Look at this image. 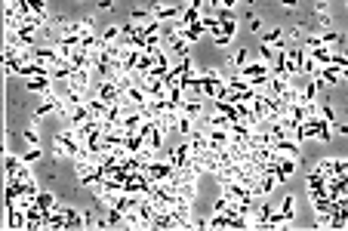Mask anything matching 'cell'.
<instances>
[{
	"mask_svg": "<svg viewBox=\"0 0 348 231\" xmlns=\"http://www.w3.org/2000/svg\"><path fill=\"white\" fill-rule=\"evenodd\" d=\"M247 19H250V31H262V19H259L256 13H250Z\"/></svg>",
	"mask_w": 348,
	"mask_h": 231,
	"instance_id": "obj_12",
	"label": "cell"
},
{
	"mask_svg": "<svg viewBox=\"0 0 348 231\" xmlns=\"http://www.w3.org/2000/svg\"><path fill=\"white\" fill-rule=\"evenodd\" d=\"M7 231H13V228H7Z\"/></svg>",
	"mask_w": 348,
	"mask_h": 231,
	"instance_id": "obj_14",
	"label": "cell"
},
{
	"mask_svg": "<svg viewBox=\"0 0 348 231\" xmlns=\"http://www.w3.org/2000/svg\"><path fill=\"white\" fill-rule=\"evenodd\" d=\"M25 87H28V90H31V93H41V96H44V93H47V90H53V84H50V81H47V77H34V81H28V84H25Z\"/></svg>",
	"mask_w": 348,
	"mask_h": 231,
	"instance_id": "obj_9",
	"label": "cell"
},
{
	"mask_svg": "<svg viewBox=\"0 0 348 231\" xmlns=\"http://www.w3.org/2000/svg\"><path fill=\"white\" fill-rule=\"evenodd\" d=\"M272 154H278V158H296V161H302V145H296V142H290V139H281V142L272 145Z\"/></svg>",
	"mask_w": 348,
	"mask_h": 231,
	"instance_id": "obj_3",
	"label": "cell"
},
{
	"mask_svg": "<svg viewBox=\"0 0 348 231\" xmlns=\"http://www.w3.org/2000/svg\"><path fill=\"white\" fill-rule=\"evenodd\" d=\"M22 139H25L31 148H37V145H41V133H37V121L25 124V130H22Z\"/></svg>",
	"mask_w": 348,
	"mask_h": 231,
	"instance_id": "obj_8",
	"label": "cell"
},
{
	"mask_svg": "<svg viewBox=\"0 0 348 231\" xmlns=\"http://www.w3.org/2000/svg\"><path fill=\"white\" fill-rule=\"evenodd\" d=\"M262 47H275V53H281V50H287V37H284V31L281 28H272V31H265L262 34V41H259Z\"/></svg>",
	"mask_w": 348,
	"mask_h": 231,
	"instance_id": "obj_4",
	"label": "cell"
},
{
	"mask_svg": "<svg viewBox=\"0 0 348 231\" xmlns=\"http://www.w3.org/2000/svg\"><path fill=\"white\" fill-rule=\"evenodd\" d=\"M250 62H253L250 47H238V50H235V56L228 59V71H235V74H238V71H241L244 65H250Z\"/></svg>",
	"mask_w": 348,
	"mask_h": 231,
	"instance_id": "obj_5",
	"label": "cell"
},
{
	"mask_svg": "<svg viewBox=\"0 0 348 231\" xmlns=\"http://www.w3.org/2000/svg\"><path fill=\"white\" fill-rule=\"evenodd\" d=\"M41 158H44V148H41V145H37V148H28V151L22 154V158H19V161H22L25 167H31V164H37V161H41Z\"/></svg>",
	"mask_w": 348,
	"mask_h": 231,
	"instance_id": "obj_10",
	"label": "cell"
},
{
	"mask_svg": "<svg viewBox=\"0 0 348 231\" xmlns=\"http://www.w3.org/2000/svg\"><path fill=\"white\" fill-rule=\"evenodd\" d=\"M315 16H318L321 31H333V16H330V10H315Z\"/></svg>",
	"mask_w": 348,
	"mask_h": 231,
	"instance_id": "obj_11",
	"label": "cell"
},
{
	"mask_svg": "<svg viewBox=\"0 0 348 231\" xmlns=\"http://www.w3.org/2000/svg\"><path fill=\"white\" fill-rule=\"evenodd\" d=\"M345 74H348V71H339V68H321L318 77H315V84H318V87H339V84L345 81Z\"/></svg>",
	"mask_w": 348,
	"mask_h": 231,
	"instance_id": "obj_2",
	"label": "cell"
},
{
	"mask_svg": "<svg viewBox=\"0 0 348 231\" xmlns=\"http://www.w3.org/2000/svg\"><path fill=\"white\" fill-rule=\"evenodd\" d=\"M315 173H318L324 182H327V179H336V176H348V161L342 158V154H336V158H324V161H318Z\"/></svg>",
	"mask_w": 348,
	"mask_h": 231,
	"instance_id": "obj_1",
	"label": "cell"
},
{
	"mask_svg": "<svg viewBox=\"0 0 348 231\" xmlns=\"http://www.w3.org/2000/svg\"><path fill=\"white\" fill-rule=\"evenodd\" d=\"M7 228H13V231H25V210H19V207L7 210Z\"/></svg>",
	"mask_w": 348,
	"mask_h": 231,
	"instance_id": "obj_6",
	"label": "cell"
},
{
	"mask_svg": "<svg viewBox=\"0 0 348 231\" xmlns=\"http://www.w3.org/2000/svg\"><path fill=\"white\" fill-rule=\"evenodd\" d=\"M96 10H105V13H111V10H114V4H111V0H99V4H96Z\"/></svg>",
	"mask_w": 348,
	"mask_h": 231,
	"instance_id": "obj_13",
	"label": "cell"
},
{
	"mask_svg": "<svg viewBox=\"0 0 348 231\" xmlns=\"http://www.w3.org/2000/svg\"><path fill=\"white\" fill-rule=\"evenodd\" d=\"M34 207L41 210V213H50L56 207V195H50V191H37V198H34Z\"/></svg>",
	"mask_w": 348,
	"mask_h": 231,
	"instance_id": "obj_7",
	"label": "cell"
}]
</instances>
